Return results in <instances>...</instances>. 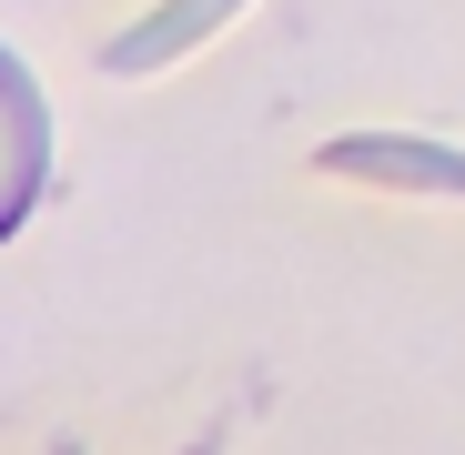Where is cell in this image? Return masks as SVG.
Returning a JSON list of instances; mask_svg holds the SVG:
<instances>
[{"label": "cell", "mask_w": 465, "mask_h": 455, "mask_svg": "<svg viewBox=\"0 0 465 455\" xmlns=\"http://www.w3.org/2000/svg\"><path fill=\"white\" fill-rule=\"evenodd\" d=\"M41 193V102H31V71L0 51V233L31 213Z\"/></svg>", "instance_id": "cell-1"}]
</instances>
